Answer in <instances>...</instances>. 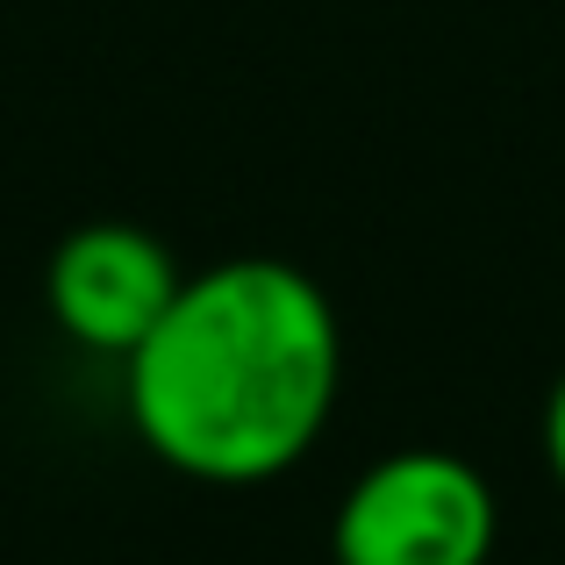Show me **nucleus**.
Wrapping results in <instances>:
<instances>
[{"instance_id":"2","label":"nucleus","mask_w":565,"mask_h":565,"mask_svg":"<svg viewBox=\"0 0 565 565\" xmlns=\"http://www.w3.org/2000/svg\"><path fill=\"white\" fill-rule=\"evenodd\" d=\"M494 487L458 451H394L359 472L330 523L337 565H487L494 558Z\"/></svg>"},{"instance_id":"1","label":"nucleus","mask_w":565,"mask_h":565,"mask_svg":"<svg viewBox=\"0 0 565 565\" xmlns=\"http://www.w3.org/2000/svg\"><path fill=\"white\" fill-rule=\"evenodd\" d=\"M122 373L129 423L172 472L258 487L322 437L344 386V330L301 265L222 258L180 279Z\"/></svg>"},{"instance_id":"4","label":"nucleus","mask_w":565,"mask_h":565,"mask_svg":"<svg viewBox=\"0 0 565 565\" xmlns=\"http://www.w3.org/2000/svg\"><path fill=\"white\" fill-rule=\"evenodd\" d=\"M544 458H552V472L565 487V380L552 386V408H544Z\"/></svg>"},{"instance_id":"3","label":"nucleus","mask_w":565,"mask_h":565,"mask_svg":"<svg viewBox=\"0 0 565 565\" xmlns=\"http://www.w3.org/2000/svg\"><path fill=\"white\" fill-rule=\"evenodd\" d=\"M180 258L137 222H86L51 250L43 301L72 344L100 359H129L180 294Z\"/></svg>"}]
</instances>
